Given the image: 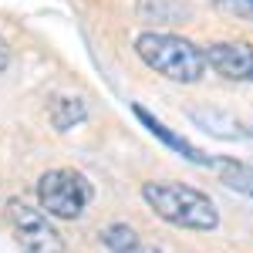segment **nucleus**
<instances>
[{
  "label": "nucleus",
  "instance_id": "1a4fd4ad",
  "mask_svg": "<svg viewBox=\"0 0 253 253\" xmlns=\"http://www.w3.org/2000/svg\"><path fill=\"white\" fill-rule=\"evenodd\" d=\"M216 169H219V182H223L226 189L253 199V166L233 162V159H216Z\"/></svg>",
  "mask_w": 253,
  "mask_h": 253
},
{
  "label": "nucleus",
  "instance_id": "f8f14e48",
  "mask_svg": "<svg viewBox=\"0 0 253 253\" xmlns=\"http://www.w3.org/2000/svg\"><path fill=\"white\" fill-rule=\"evenodd\" d=\"M213 10L223 14V17L253 24V0H213Z\"/></svg>",
  "mask_w": 253,
  "mask_h": 253
},
{
  "label": "nucleus",
  "instance_id": "4468645a",
  "mask_svg": "<svg viewBox=\"0 0 253 253\" xmlns=\"http://www.w3.org/2000/svg\"><path fill=\"white\" fill-rule=\"evenodd\" d=\"M128 253H162L159 247H149V243H138V247H132Z\"/></svg>",
  "mask_w": 253,
  "mask_h": 253
},
{
  "label": "nucleus",
  "instance_id": "6e6552de",
  "mask_svg": "<svg viewBox=\"0 0 253 253\" xmlns=\"http://www.w3.org/2000/svg\"><path fill=\"white\" fill-rule=\"evenodd\" d=\"M88 118V105H84V98L78 95H61L51 101V125L58 128V132H68V128H75Z\"/></svg>",
  "mask_w": 253,
  "mask_h": 253
},
{
  "label": "nucleus",
  "instance_id": "9b49d317",
  "mask_svg": "<svg viewBox=\"0 0 253 253\" xmlns=\"http://www.w3.org/2000/svg\"><path fill=\"white\" fill-rule=\"evenodd\" d=\"M98 236H101V243H105L108 253H128L132 247H138V233L128 223H108Z\"/></svg>",
  "mask_w": 253,
  "mask_h": 253
},
{
  "label": "nucleus",
  "instance_id": "f03ea898",
  "mask_svg": "<svg viewBox=\"0 0 253 253\" xmlns=\"http://www.w3.org/2000/svg\"><path fill=\"white\" fill-rule=\"evenodd\" d=\"M135 54L145 68L175 84H196L206 75V51L189 38H179L169 31H142L135 38Z\"/></svg>",
  "mask_w": 253,
  "mask_h": 253
},
{
  "label": "nucleus",
  "instance_id": "39448f33",
  "mask_svg": "<svg viewBox=\"0 0 253 253\" xmlns=\"http://www.w3.org/2000/svg\"><path fill=\"white\" fill-rule=\"evenodd\" d=\"M206 64L219 78L236 84H253V44L247 41H216L206 44Z\"/></svg>",
  "mask_w": 253,
  "mask_h": 253
},
{
  "label": "nucleus",
  "instance_id": "7ed1b4c3",
  "mask_svg": "<svg viewBox=\"0 0 253 253\" xmlns=\"http://www.w3.org/2000/svg\"><path fill=\"white\" fill-rule=\"evenodd\" d=\"M91 182L78 169H47L38 179V203L41 213L54 219H78L91 203Z\"/></svg>",
  "mask_w": 253,
  "mask_h": 253
},
{
  "label": "nucleus",
  "instance_id": "0eeeda50",
  "mask_svg": "<svg viewBox=\"0 0 253 253\" xmlns=\"http://www.w3.org/2000/svg\"><path fill=\"white\" fill-rule=\"evenodd\" d=\"M193 125H199L206 135L226 138V142H240V138H253V125L240 122L233 112H223V108H189L186 112Z\"/></svg>",
  "mask_w": 253,
  "mask_h": 253
},
{
  "label": "nucleus",
  "instance_id": "ddd939ff",
  "mask_svg": "<svg viewBox=\"0 0 253 253\" xmlns=\"http://www.w3.org/2000/svg\"><path fill=\"white\" fill-rule=\"evenodd\" d=\"M10 64V47H7V41L0 38V75H3V68Z\"/></svg>",
  "mask_w": 253,
  "mask_h": 253
},
{
  "label": "nucleus",
  "instance_id": "9d476101",
  "mask_svg": "<svg viewBox=\"0 0 253 253\" xmlns=\"http://www.w3.org/2000/svg\"><path fill=\"white\" fill-rule=\"evenodd\" d=\"M189 14V7L175 3V0H138V17L156 20V24H175Z\"/></svg>",
  "mask_w": 253,
  "mask_h": 253
},
{
  "label": "nucleus",
  "instance_id": "423d86ee",
  "mask_svg": "<svg viewBox=\"0 0 253 253\" xmlns=\"http://www.w3.org/2000/svg\"><path fill=\"white\" fill-rule=\"evenodd\" d=\"M132 115H135L138 122L149 128V135L159 138L162 145H169L172 152H179V156L186 159V162H193V166H206V169H210V166H216V159H213V156H206L199 145H193L189 138H182L179 132H172V128H169L162 118H156L152 112H149V108H142V105H132Z\"/></svg>",
  "mask_w": 253,
  "mask_h": 253
},
{
  "label": "nucleus",
  "instance_id": "f257e3e1",
  "mask_svg": "<svg viewBox=\"0 0 253 253\" xmlns=\"http://www.w3.org/2000/svg\"><path fill=\"white\" fill-rule=\"evenodd\" d=\"M142 199L145 206L166 219L175 230H193V233H213L219 226V210L210 199V193L196 189L189 182H172V179H162V182H142Z\"/></svg>",
  "mask_w": 253,
  "mask_h": 253
},
{
  "label": "nucleus",
  "instance_id": "20e7f679",
  "mask_svg": "<svg viewBox=\"0 0 253 253\" xmlns=\"http://www.w3.org/2000/svg\"><path fill=\"white\" fill-rule=\"evenodd\" d=\"M10 219L17 230V243L20 253H64V240L61 233L47 223V216L27 206V203H10Z\"/></svg>",
  "mask_w": 253,
  "mask_h": 253
}]
</instances>
